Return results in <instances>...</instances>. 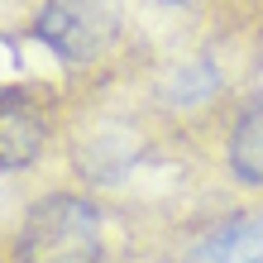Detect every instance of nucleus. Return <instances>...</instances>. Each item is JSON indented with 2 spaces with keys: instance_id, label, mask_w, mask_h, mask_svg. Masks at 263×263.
<instances>
[{
  "instance_id": "nucleus-1",
  "label": "nucleus",
  "mask_w": 263,
  "mask_h": 263,
  "mask_svg": "<svg viewBox=\"0 0 263 263\" xmlns=\"http://www.w3.org/2000/svg\"><path fill=\"white\" fill-rule=\"evenodd\" d=\"M105 258V225L86 196L53 192L29 206L14 235V263H101Z\"/></svg>"
},
{
  "instance_id": "nucleus-2",
  "label": "nucleus",
  "mask_w": 263,
  "mask_h": 263,
  "mask_svg": "<svg viewBox=\"0 0 263 263\" xmlns=\"http://www.w3.org/2000/svg\"><path fill=\"white\" fill-rule=\"evenodd\" d=\"M120 29H125L120 0H43V10L34 20V39L53 58L82 67L115 48Z\"/></svg>"
},
{
  "instance_id": "nucleus-3",
  "label": "nucleus",
  "mask_w": 263,
  "mask_h": 263,
  "mask_svg": "<svg viewBox=\"0 0 263 263\" xmlns=\"http://www.w3.org/2000/svg\"><path fill=\"white\" fill-rule=\"evenodd\" d=\"M48 144V120L20 86H0V173L29 167Z\"/></svg>"
},
{
  "instance_id": "nucleus-4",
  "label": "nucleus",
  "mask_w": 263,
  "mask_h": 263,
  "mask_svg": "<svg viewBox=\"0 0 263 263\" xmlns=\"http://www.w3.org/2000/svg\"><path fill=\"white\" fill-rule=\"evenodd\" d=\"M182 263H263V211L230 215L215 230H206Z\"/></svg>"
},
{
  "instance_id": "nucleus-5",
  "label": "nucleus",
  "mask_w": 263,
  "mask_h": 263,
  "mask_svg": "<svg viewBox=\"0 0 263 263\" xmlns=\"http://www.w3.org/2000/svg\"><path fill=\"white\" fill-rule=\"evenodd\" d=\"M225 163L244 187H263V101H254L235 120L230 144H225Z\"/></svg>"
},
{
  "instance_id": "nucleus-6",
  "label": "nucleus",
  "mask_w": 263,
  "mask_h": 263,
  "mask_svg": "<svg viewBox=\"0 0 263 263\" xmlns=\"http://www.w3.org/2000/svg\"><path fill=\"white\" fill-rule=\"evenodd\" d=\"M163 5H187V0H163Z\"/></svg>"
}]
</instances>
